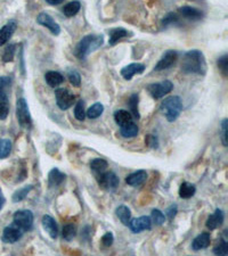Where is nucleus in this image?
Instances as JSON below:
<instances>
[{"instance_id":"f704fd0d","label":"nucleus","mask_w":228,"mask_h":256,"mask_svg":"<svg viewBox=\"0 0 228 256\" xmlns=\"http://www.w3.org/2000/svg\"><path fill=\"white\" fill-rule=\"evenodd\" d=\"M9 114V100L8 98L0 97V120H6Z\"/></svg>"},{"instance_id":"0eeeda50","label":"nucleus","mask_w":228,"mask_h":256,"mask_svg":"<svg viewBox=\"0 0 228 256\" xmlns=\"http://www.w3.org/2000/svg\"><path fill=\"white\" fill-rule=\"evenodd\" d=\"M55 97H56V104L62 110H69L70 107L73 106L76 102V96L69 91L68 89H57L55 91Z\"/></svg>"},{"instance_id":"2eb2a0df","label":"nucleus","mask_w":228,"mask_h":256,"mask_svg":"<svg viewBox=\"0 0 228 256\" xmlns=\"http://www.w3.org/2000/svg\"><path fill=\"white\" fill-rule=\"evenodd\" d=\"M147 180V172L144 170L136 171V172L129 174L126 178L127 184L131 185V187H139Z\"/></svg>"},{"instance_id":"f8f14e48","label":"nucleus","mask_w":228,"mask_h":256,"mask_svg":"<svg viewBox=\"0 0 228 256\" xmlns=\"http://www.w3.org/2000/svg\"><path fill=\"white\" fill-rule=\"evenodd\" d=\"M128 225H129L131 232L139 233L144 231V230H150L151 227H152V221H151V218L149 217H141L132 219Z\"/></svg>"},{"instance_id":"6ab92c4d","label":"nucleus","mask_w":228,"mask_h":256,"mask_svg":"<svg viewBox=\"0 0 228 256\" xmlns=\"http://www.w3.org/2000/svg\"><path fill=\"white\" fill-rule=\"evenodd\" d=\"M65 179H66V176L63 172H61L58 169L50 170V172L48 174L49 187H51V188L58 187V185H61L64 183Z\"/></svg>"},{"instance_id":"72a5a7b5","label":"nucleus","mask_w":228,"mask_h":256,"mask_svg":"<svg viewBox=\"0 0 228 256\" xmlns=\"http://www.w3.org/2000/svg\"><path fill=\"white\" fill-rule=\"evenodd\" d=\"M62 235H63V238L68 242H71V240L75 238L76 236V228L75 224H66L63 227V231H62Z\"/></svg>"},{"instance_id":"e433bc0d","label":"nucleus","mask_w":228,"mask_h":256,"mask_svg":"<svg viewBox=\"0 0 228 256\" xmlns=\"http://www.w3.org/2000/svg\"><path fill=\"white\" fill-rule=\"evenodd\" d=\"M75 116L78 121H83L86 117V110H84V103L82 100H78L75 107Z\"/></svg>"},{"instance_id":"cd10ccee","label":"nucleus","mask_w":228,"mask_h":256,"mask_svg":"<svg viewBox=\"0 0 228 256\" xmlns=\"http://www.w3.org/2000/svg\"><path fill=\"white\" fill-rule=\"evenodd\" d=\"M103 112H104V106H103L101 103H96V104H94L93 106H90L89 109H88L87 113H86V116L88 118H90V120H95V118L101 116Z\"/></svg>"},{"instance_id":"473e14b6","label":"nucleus","mask_w":228,"mask_h":256,"mask_svg":"<svg viewBox=\"0 0 228 256\" xmlns=\"http://www.w3.org/2000/svg\"><path fill=\"white\" fill-rule=\"evenodd\" d=\"M12 147V142L9 139H0V159L9 156Z\"/></svg>"},{"instance_id":"c85d7f7f","label":"nucleus","mask_w":228,"mask_h":256,"mask_svg":"<svg viewBox=\"0 0 228 256\" xmlns=\"http://www.w3.org/2000/svg\"><path fill=\"white\" fill-rule=\"evenodd\" d=\"M108 162L103 158H95L90 162V169L94 171L95 173L101 174L103 172H105V170L108 169Z\"/></svg>"},{"instance_id":"a18cd8bd","label":"nucleus","mask_w":228,"mask_h":256,"mask_svg":"<svg viewBox=\"0 0 228 256\" xmlns=\"http://www.w3.org/2000/svg\"><path fill=\"white\" fill-rule=\"evenodd\" d=\"M113 242H114V237H113V233H112V232L105 233V235L102 237V244L104 245L105 247L112 246Z\"/></svg>"},{"instance_id":"de8ad7c7","label":"nucleus","mask_w":228,"mask_h":256,"mask_svg":"<svg viewBox=\"0 0 228 256\" xmlns=\"http://www.w3.org/2000/svg\"><path fill=\"white\" fill-rule=\"evenodd\" d=\"M5 202H6V198H5V196H3V194H2L1 189H0V211L2 210L3 205H5Z\"/></svg>"},{"instance_id":"f03ea898","label":"nucleus","mask_w":228,"mask_h":256,"mask_svg":"<svg viewBox=\"0 0 228 256\" xmlns=\"http://www.w3.org/2000/svg\"><path fill=\"white\" fill-rule=\"evenodd\" d=\"M103 42H104V38L103 36H95V35H88L80 40L79 43L76 44L75 49V55L76 58L80 61H84L88 57V55L93 53V51L97 50L98 48L102 47Z\"/></svg>"},{"instance_id":"2f4dec72","label":"nucleus","mask_w":228,"mask_h":256,"mask_svg":"<svg viewBox=\"0 0 228 256\" xmlns=\"http://www.w3.org/2000/svg\"><path fill=\"white\" fill-rule=\"evenodd\" d=\"M138 95L137 94H132L130 96L129 100H128V105H129V109H130V113L132 116H135L136 118L141 117V114H139V110H138Z\"/></svg>"},{"instance_id":"412c9836","label":"nucleus","mask_w":228,"mask_h":256,"mask_svg":"<svg viewBox=\"0 0 228 256\" xmlns=\"http://www.w3.org/2000/svg\"><path fill=\"white\" fill-rule=\"evenodd\" d=\"M139 129L134 121L129 123L120 125V133L123 138H134L138 135Z\"/></svg>"},{"instance_id":"20e7f679","label":"nucleus","mask_w":228,"mask_h":256,"mask_svg":"<svg viewBox=\"0 0 228 256\" xmlns=\"http://www.w3.org/2000/svg\"><path fill=\"white\" fill-rule=\"evenodd\" d=\"M16 116L17 121L22 128L29 129L32 125V118L27 100L24 98H18L16 102Z\"/></svg>"},{"instance_id":"39448f33","label":"nucleus","mask_w":228,"mask_h":256,"mask_svg":"<svg viewBox=\"0 0 228 256\" xmlns=\"http://www.w3.org/2000/svg\"><path fill=\"white\" fill-rule=\"evenodd\" d=\"M172 89H174V84L169 80L147 85V91L150 92V95L152 96L154 99L163 98L165 95H168L169 92L172 90Z\"/></svg>"},{"instance_id":"58836bf2","label":"nucleus","mask_w":228,"mask_h":256,"mask_svg":"<svg viewBox=\"0 0 228 256\" xmlns=\"http://www.w3.org/2000/svg\"><path fill=\"white\" fill-rule=\"evenodd\" d=\"M213 253L216 255H222V256H226L228 254V243L226 240L222 239L219 242V244L213 248Z\"/></svg>"},{"instance_id":"f257e3e1","label":"nucleus","mask_w":228,"mask_h":256,"mask_svg":"<svg viewBox=\"0 0 228 256\" xmlns=\"http://www.w3.org/2000/svg\"><path fill=\"white\" fill-rule=\"evenodd\" d=\"M183 72L187 74H202L207 73V61L204 55L200 50H190L184 55L182 62Z\"/></svg>"},{"instance_id":"5701e85b","label":"nucleus","mask_w":228,"mask_h":256,"mask_svg":"<svg viewBox=\"0 0 228 256\" xmlns=\"http://www.w3.org/2000/svg\"><path fill=\"white\" fill-rule=\"evenodd\" d=\"M109 35H110V40H109L110 46H114V44L119 41V40L128 37L129 33H128L127 30L123 28H115V29L110 30Z\"/></svg>"},{"instance_id":"423d86ee","label":"nucleus","mask_w":228,"mask_h":256,"mask_svg":"<svg viewBox=\"0 0 228 256\" xmlns=\"http://www.w3.org/2000/svg\"><path fill=\"white\" fill-rule=\"evenodd\" d=\"M14 223H16L18 227H21L24 231H30L33 227V221L35 217L30 210H20L13 215Z\"/></svg>"},{"instance_id":"7ed1b4c3","label":"nucleus","mask_w":228,"mask_h":256,"mask_svg":"<svg viewBox=\"0 0 228 256\" xmlns=\"http://www.w3.org/2000/svg\"><path fill=\"white\" fill-rule=\"evenodd\" d=\"M160 110L169 122H175L183 110L182 99L178 96H172V97L164 99L161 104Z\"/></svg>"},{"instance_id":"f3484780","label":"nucleus","mask_w":228,"mask_h":256,"mask_svg":"<svg viewBox=\"0 0 228 256\" xmlns=\"http://www.w3.org/2000/svg\"><path fill=\"white\" fill-rule=\"evenodd\" d=\"M224 219H225V215H224L223 211L220 209H217L216 212L208 218L207 222H205V225H207L208 229L215 230L224 223Z\"/></svg>"},{"instance_id":"dca6fc26","label":"nucleus","mask_w":228,"mask_h":256,"mask_svg":"<svg viewBox=\"0 0 228 256\" xmlns=\"http://www.w3.org/2000/svg\"><path fill=\"white\" fill-rule=\"evenodd\" d=\"M41 222L43 229H45L46 232L50 236V238L56 239L58 236V227L56 221H55L50 215H43Z\"/></svg>"},{"instance_id":"c03bdc74","label":"nucleus","mask_w":228,"mask_h":256,"mask_svg":"<svg viewBox=\"0 0 228 256\" xmlns=\"http://www.w3.org/2000/svg\"><path fill=\"white\" fill-rule=\"evenodd\" d=\"M145 143H146L147 146L151 147V148H157V147H159V139L156 138V136H152V135L146 136Z\"/></svg>"},{"instance_id":"37998d69","label":"nucleus","mask_w":228,"mask_h":256,"mask_svg":"<svg viewBox=\"0 0 228 256\" xmlns=\"http://www.w3.org/2000/svg\"><path fill=\"white\" fill-rule=\"evenodd\" d=\"M177 21H178L177 15H176L175 13H169L167 16H164V18L162 20V25L163 27H168V25H170V24L177 23Z\"/></svg>"},{"instance_id":"a211bd4d","label":"nucleus","mask_w":228,"mask_h":256,"mask_svg":"<svg viewBox=\"0 0 228 256\" xmlns=\"http://www.w3.org/2000/svg\"><path fill=\"white\" fill-rule=\"evenodd\" d=\"M179 13L183 15L184 17L189 18V20H201L203 17V12L197 8H194V7L190 6H183L179 8Z\"/></svg>"},{"instance_id":"9d476101","label":"nucleus","mask_w":228,"mask_h":256,"mask_svg":"<svg viewBox=\"0 0 228 256\" xmlns=\"http://www.w3.org/2000/svg\"><path fill=\"white\" fill-rule=\"evenodd\" d=\"M178 59V53L176 50H168L163 54V56L161 57V59L157 62V64L154 68V71L159 72V71H164V70H168L172 68L176 64Z\"/></svg>"},{"instance_id":"393cba45","label":"nucleus","mask_w":228,"mask_h":256,"mask_svg":"<svg viewBox=\"0 0 228 256\" xmlns=\"http://www.w3.org/2000/svg\"><path fill=\"white\" fill-rule=\"evenodd\" d=\"M115 214H116V217L119 218V220L122 222L124 225L129 224V222L131 220V212H130L129 207L126 205H121L116 209Z\"/></svg>"},{"instance_id":"49530a36","label":"nucleus","mask_w":228,"mask_h":256,"mask_svg":"<svg viewBox=\"0 0 228 256\" xmlns=\"http://www.w3.org/2000/svg\"><path fill=\"white\" fill-rule=\"evenodd\" d=\"M177 205H171L170 207H168L167 210V217L169 218V220H174L176 214H177Z\"/></svg>"},{"instance_id":"bb28decb","label":"nucleus","mask_w":228,"mask_h":256,"mask_svg":"<svg viewBox=\"0 0 228 256\" xmlns=\"http://www.w3.org/2000/svg\"><path fill=\"white\" fill-rule=\"evenodd\" d=\"M80 8H81V3H80L78 0H73V1L66 3V5L63 7V13L65 16L73 17L75 15L79 13Z\"/></svg>"},{"instance_id":"a19ab883","label":"nucleus","mask_w":228,"mask_h":256,"mask_svg":"<svg viewBox=\"0 0 228 256\" xmlns=\"http://www.w3.org/2000/svg\"><path fill=\"white\" fill-rule=\"evenodd\" d=\"M218 68L224 75L227 76L228 74V55H223L222 57L218 59Z\"/></svg>"},{"instance_id":"4468645a","label":"nucleus","mask_w":228,"mask_h":256,"mask_svg":"<svg viewBox=\"0 0 228 256\" xmlns=\"http://www.w3.org/2000/svg\"><path fill=\"white\" fill-rule=\"evenodd\" d=\"M16 28H17L16 22L12 20L0 29V46H3V44H6L9 41V39L12 38V36L14 35V32H15Z\"/></svg>"},{"instance_id":"6e6552de","label":"nucleus","mask_w":228,"mask_h":256,"mask_svg":"<svg viewBox=\"0 0 228 256\" xmlns=\"http://www.w3.org/2000/svg\"><path fill=\"white\" fill-rule=\"evenodd\" d=\"M24 230L21 227H18L16 223H13L7 225L2 231V242L7 244H14L20 240L24 235Z\"/></svg>"},{"instance_id":"aec40b11","label":"nucleus","mask_w":228,"mask_h":256,"mask_svg":"<svg viewBox=\"0 0 228 256\" xmlns=\"http://www.w3.org/2000/svg\"><path fill=\"white\" fill-rule=\"evenodd\" d=\"M211 238L210 235L208 232H203L201 233L200 236H197L195 239L193 240L192 243V248L194 251H201V250H205V248L209 247L210 245Z\"/></svg>"},{"instance_id":"4be33fe9","label":"nucleus","mask_w":228,"mask_h":256,"mask_svg":"<svg viewBox=\"0 0 228 256\" xmlns=\"http://www.w3.org/2000/svg\"><path fill=\"white\" fill-rule=\"evenodd\" d=\"M45 80L49 87L55 88L64 82V76L60 72L48 71L45 74Z\"/></svg>"},{"instance_id":"9b49d317","label":"nucleus","mask_w":228,"mask_h":256,"mask_svg":"<svg viewBox=\"0 0 228 256\" xmlns=\"http://www.w3.org/2000/svg\"><path fill=\"white\" fill-rule=\"evenodd\" d=\"M37 22L42 27H45L53 33L54 36H58L61 33V27L56 22L54 21V18L47 13H40L37 17Z\"/></svg>"},{"instance_id":"a878e982","label":"nucleus","mask_w":228,"mask_h":256,"mask_svg":"<svg viewBox=\"0 0 228 256\" xmlns=\"http://www.w3.org/2000/svg\"><path fill=\"white\" fill-rule=\"evenodd\" d=\"M114 120L119 125H123L132 122V115L130 112L124 110H119L114 113Z\"/></svg>"},{"instance_id":"4c0bfd02","label":"nucleus","mask_w":228,"mask_h":256,"mask_svg":"<svg viewBox=\"0 0 228 256\" xmlns=\"http://www.w3.org/2000/svg\"><path fill=\"white\" fill-rule=\"evenodd\" d=\"M15 50H16L15 44H9V46H7L2 55V62L3 63L12 62L14 59V55H15Z\"/></svg>"},{"instance_id":"ddd939ff","label":"nucleus","mask_w":228,"mask_h":256,"mask_svg":"<svg viewBox=\"0 0 228 256\" xmlns=\"http://www.w3.org/2000/svg\"><path fill=\"white\" fill-rule=\"evenodd\" d=\"M145 71V65L141 64V63H131V64L124 66L121 70V75L124 80H131L136 74H142Z\"/></svg>"},{"instance_id":"09e8293b","label":"nucleus","mask_w":228,"mask_h":256,"mask_svg":"<svg viewBox=\"0 0 228 256\" xmlns=\"http://www.w3.org/2000/svg\"><path fill=\"white\" fill-rule=\"evenodd\" d=\"M46 2H48L49 5H60L61 2H63V0H46Z\"/></svg>"},{"instance_id":"c9c22d12","label":"nucleus","mask_w":228,"mask_h":256,"mask_svg":"<svg viewBox=\"0 0 228 256\" xmlns=\"http://www.w3.org/2000/svg\"><path fill=\"white\" fill-rule=\"evenodd\" d=\"M151 221L155 225H162L165 222V217L160 210L154 209L151 213Z\"/></svg>"},{"instance_id":"ea45409f","label":"nucleus","mask_w":228,"mask_h":256,"mask_svg":"<svg viewBox=\"0 0 228 256\" xmlns=\"http://www.w3.org/2000/svg\"><path fill=\"white\" fill-rule=\"evenodd\" d=\"M69 80L73 87L79 88L81 85V76L78 71H70L69 72Z\"/></svg>"},{"instance_id":"c756f323","label":"nucleus","mask_w":228,"mask_h":256,"mask_svg":"<svg viewBox=\"0 0 228 256\" xmlns=\"http://www.w3.org/2000/svg\"><path fill=\"white\" fill-rule=\"evenodd\" d=\"M33 189V185L32 184H28L25 185V187L18 189L15 192H14L13 196H12V199L14 203H18V202H22V200L25 199V197L29 195V192H30Z\"/></svg>"},{"instance_id":"79ce46f5","label":"nucleus","mask_w":228,"mask_h":256,"mask_svg":"<svg viewBox=\"0 0 228 256\" xmlns=\"http://www.w3.org/2000/svg\"><path fill=\"white\" fill-rule=\"evenodd\" d=\"M227 128H228V120H227V118H224V120L222 121V125H220V132H222V143L225 147L228 145Z\"/></svg>"},{"instance_id":"7c9ffc66","label":"nucleus","mask_w":228,"mask_h":256,"mask_svg":"<svg viewBox=\"0 0 228 256\" xmlns=\"http://www.w3.org/2000/svg\"><path fill=\"white\" fill-rule=\"evenodd\" d=\"M12 81L8 76H0V97L8 98Z\"/></svg>"},{"instance_id":"1a4fd4ad","label":"nucleus","mask_w":228,"mask_h":256,"mask_svg":"<svg viewBox=\"0 0 228 256\" xmlns=\"http://www.w3.org/2000/svg\"><path fill=\"white\" fill-rule=\"evenodd\" d=\"M120 179L114 172H103L98 178L99 187L105 190H115L119 187Z\"/></svg>"},{"instance_id":"b1692460","label":"nucleus","mask_w":228,"mask_h":256,"mask_svg":"<svg viewBox=\"0 0 228 256\" xmlns=\"http://www.w3.org/2000/svg\"><path fill=\"white\" fill-rule=\"evenodd\" d=\"M195 191H196L195 185L190 183H186L185 181V183H183L182 184H180L179 197L183 199H189L195 195Z\"/></svg>"}]
</instances>
